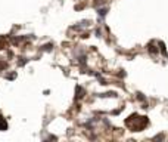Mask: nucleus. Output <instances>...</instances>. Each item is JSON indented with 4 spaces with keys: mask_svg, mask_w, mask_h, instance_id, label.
<instances>
[{
    "mask_svg": "<svg viewBox=\"0 0 168 142\" xmlns=\"http://www.w3.org/2000/svg\"><path fill=\"white\" fill-rule=\"evenodd\" d=\"M8 129V123L5 121V118L0 115V130H6Z\"/></svg>",
    "mask_w": 168,
    "mask_h": 142,
    "instance_id": "1",
    "label": "nucleus"
}]
</instances>
